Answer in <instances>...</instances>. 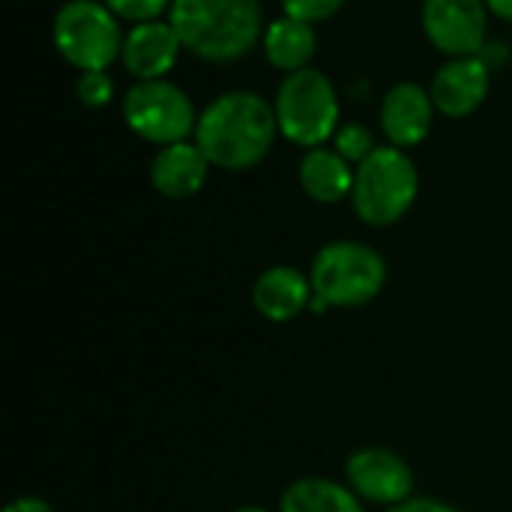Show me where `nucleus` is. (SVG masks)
I'll list each match as a JSON object with an SVG mask.
<instances>
[{"mask_svg":"<svg viewBox=\"0 0 512 512\" xmlns=\"http://www.w3.org/2000/svg\"><path fill=\"white\" fill-rule=\"evenodd\" d=\"M489 63L474 57H453L444 63L432 78V102L444 117H468L474 114L489 96Z\"/></svg>","mask_w":512,"mask_h":512,"instance_id":"nucleus-10","label":"nucleus"},{"mask_svg":"<svg viewBox=\"0 0 512 512\" xmlns=\"http://www.w3.org/2000/svg\"><path fill=\"white\" fill-rule=\"evenodd\" d=\"M315 291L312 279L294 267H270L258 276L252 288V303L267 321H291L309 309Z\"/></svg>","mask_w":512,"mask_h":512,"instance_id":"nucleus-14","label":"nucleus"},{"mask_svg":"<svg viewBox=\"0 0 512 512\" xmlns=\"http://www.w3.org/2000/svg\"><path fill=\"white\" fill-rule=\"evenodd\" d=\"M300 186L318 204H336L342 198H351L354 168L336 150L312 147L300 162Z\"/></svg>","mask_w":512,"mask_h":512,"instance_id":"nucleus-15","label":"nucleus"},{"mask_svg":"<svg viewBox=\"0 0 512 512\" xmlns=\"http://www.w3.org/2000/svg\"><path fill=\"white\" fill-rule=\"evenodd\" d=\"M387 282L384 258L357 240L327 243L312 261V291L330 306L354 309L381 294Z\"/></svg>","mask_w":512,"mask_h":512,"instance_id":"nucleus-4","label":"nucleus"},{"mask_svg":"<svg viewBox=\"0 0 512 512\" xmlns=\"http://www.w3.org/2000/svg\"><path fill=\"white\" fill-rule=\"evenodd\" d=\"M51 39L60 57L81 69H108L123 51V33L117 15L99 0H69L57 9Z\"/></svg>","mask_w":512,"mask_h":512,"instance_id":"nucleus-6","label":"nucleus"},{"mask_svg":"<svg viewBox=\"0 0 512 512\" xmlns=\"http://www.w3.org/2000/svg\"><path fill=\"white\" fill-rule=\"evenodd\" d=\"M276 120L279 132L300 147H321L336 135L339 126V99L333 81L318 69H300L282 78L276 93Z\"/></svg>","mask_w":512,"mask_h":512,"instance_id":"nucleus-5","label":"nucleus"},{"mask_svg":"<svg viewBox=\"0 0 512 512\" xmlns=\"http://www.w3.org/2000/svg\"><path fill=\"white\" fill-rule=\"evenodd\" d=\"M279 512H363L354 489L324 477H306L285 489Z\"/></svg>","mask_w":512,"mask_h":512,"instance_id":"nucleus-17","label":"nucleus"},{"mask_svg":"<svg viewBox=\"0 0 512 512\" xmlns=\"http://www.w3.org/2000/svg\"><path fill=\"white\" fill-rule=\"evenodd\" d=\"M486 0H426L423 30L429 42L450 57H474L486 45Z\"/></svg>","mask_w":512,"mask_h":512,"instance_id":"nucleus-8","label":"nucleus"},{"mask_svg":"<svg viewBox=\"0 0 512 512\" xmlns=\"http://www.w3.org/2000/svg\"><path fill=\"white\" fill-rule=\"evenodd\" d=\"M75 93L81 99V105L87 108H105L111 99H114V81L105 69L99 72H81L78 75V84H75Z\"/></svg>","mask_w":512,"mask_h":512,"instance_id":"nucleus-19","label":"nucleus"},{"mask_svg":"<svg viewBox=\"0 0 512 512\" xmlns=\"http://www.w3.org/2000/svg\"><path fill=\"white\" fill-rule=\"evenodd\" d=\"M3 512H54V507L45 504L42 498H18V501H12Z\"/></svg>","mask_w":512,"mask_h":512,"instance_id":"nucleus-23","label":"nucleus"},{"mask_svg":"<svg viewBox=\"0 0 512 512\" xmlns=\"http://www.w3.org/2000/svg\"><path fill=\"white\" fill-rule=\"evenodd\" d=\"M390 512H459L441 501H429V498H408L399 507H390Z\"/></svg>","mask_w":512,"mask_h":512,"instance_id":"nucleus-22","label":"nucleus"},{"mask_svg":"<svg viewBox=\"0 0 512 512\" xmlns=\"http://www.w3.org/2000/svg\"><path fill=\"white\" fill-rule=\"evenodd\" d=\"M276 132V108L264 96L252 90H231L198 114L195 144L204 150L210 165L246 171L270 153Z\"/></svg>","mask_w":512,"mask_h":512,"instance_id":"nucleus-1","label":"nucleus"},{"mask_svg":"<svg viewBox=\"0 0 512 512\" xmlns=\"http://www.w3.org/2000/svg\"><path fill=\"white\" fill-rule=\"evenodd\" d=\"M315 42H318L315 24L294 15H282L270 21L264 30V54L285 75L309 66V60L315 57Z\"/></svg>","mask_w":512,"mask_h":512,"instance_id":"nucleus-16","label":"nucleus"},{"mask_svg":"<svg viewBox=\"0 0 512 512\" xmlns=\"http://www.w3.org/2000/svg\"><path fill=\"white\" fill-rule=\"evenodd\" d=\"M207 174H210V159L192 141H177L162 147L150 165L153 189L174 201L198 195L207 183Z\"/></svg>","mask_w":512,"mask_h":512,"instance_id":"nucleus-13","label":"nucleus"},{"mask_svg":"<svg viewBox=\"0 0 512 512\" xmlns=\"http://www.w3.org/2000/svg\"><path fill=\"white\" fill-rule=\"evenodd\" d=\"M435 102L432 93L414 81H402L384 93L381 102V126L384 135L390 138L393 147H417L426 141L432 132V117H435Z\"/></svg>","mask_w":512,"mask_h":512,"instance_id":"nucleus-12","label":"nucleus"},{"mask_svg":"<svg viewBox=\"0 0 512 512\" xmlns=\"http://www.w3.org/2000/svg\"><path fill=\"white\" fill-rule=\"evenodd\" d=\"M234 512H267V510H261V507H240V510H234Z\"/></svg>","mask_w":512,"mask_h":512,"instance_id":"nucleus-25","label":"nucleus"},{"mask_svg":"<svg viewBox=\"0 0 512 512\" xmlns=\"http://www.w3.org/2000/svg\"><path fill=\"white\" fill-rule=\"evenodd\" d=\"M342 3L345 0H282V9H285V15L315 24V21H327L330 15H336L342 9Z\"/></svg>","mask_w":512,"mask_h":512,"instance_id":"nucleus-21","label":"nucleus"},{"mask_svg":"<svg viewBox=\"0 0 512 512\" xmlns=\"http://www.w3.org/2000/svg\"><path fill=\"white\" fill-rule=\"evenodd\" d=\"M417 192L420 174L402 147H375V153L354 168L351 204L354 213L372 228L399 222L417 201Z\"/></svg>","mask_w":512,"mask_h":512,"instance_id":"nucleus-3","label":"nucleus"},{"mask_svg":"<svg viewBox=\"0 0 512 512\" xmlns=\"http://www.w3.org/2000/svg\"><path fill=\"white\" fill-rule=\"evenodd\" d=\"M489 12H495L498 18H507L512 21V0H486Z\"/></svg>","mask_w":512,"mask_h":512,"instance_id":"nucleus-24","label":"nucleus"},{"mask_svg":"<svg viewBox=\"0 0 512 512\" xmlns=\"http://www.w3.org/2000/svg\"><path fill=\"white\" fill-rule=\"evenodd\" d=\"M123 120L138 138L159 147L186 141L198 126L192 99L165 78L138 81L123 96Z\"/></svg>","mask_w":512,"mask_h":512,"instance_id":"nucleus-7","label":"nucleus"},{"mask_svg":"<svg viewBox=\"0 0 512 512\" xmlns=\"http://www.w3.org/2000/svg\"><path fill=\"white\" fill-rule=\"evenodd\" d=\"M117 18L144 24V21H159L165 9H171V0H102Z\"/></svg>","mask_w":512,"mask_h":512,"instance_id":"nucleus-20","label":"nucleus"},{"mask_svg":"<svg viewBox=\"0 0 512 512\" xmlns=\"http://www.w3.org/2000/svg\"><path fill=\"white\" fill-rule=\"evenodd\" d=\"M336 153L342 156V159H348L351 165H360L363 159H369L372 153H375V138H372V132L366 129V126H360V123H348V126H339L336 129Z\"/></svg>","mask_w":512,"mask_h":512,"instance_id":"nucleus-18","label":"nucleus"},{"mask_svg":"<svg viewBox=\"0 0 512 512\" xmlns=\"http://www.w3.org/2000/svg\"><path fill=\"white\" fill-rule=\"evenodd\" d=\"M168 21L183 48L210 63L246 57L264 33L258 0H171Z\"/></svg>","mask_w":512,"mask_h":512,"instance_id":"nucleus-2","label":"nucleus"},{"mask_svg":"<svg viewBox=\"0 0 512 512\" xmlns=\"http://www.w3.org/2000/svg\"><path fill=\"white\" fill-rule=\"evenodd\" d=\"M180 51H183V42H180L177 30L171 27V21L159 18V21L135 24L123 36L120 60H123L126 72L135 75L138 81H159L174 69Z\"/></svg>","mask_w":512,"mask_h":512,"instance_id":"nucleus-11","label":"nucleus"},{"mask_svg":"<svg viewBox=\"0 0 512 512\" xmlns=\"http://www.w3.org/2000/svg\"><path fill=\"white\" fill-rule=\"evenodd\" d=\"M345 471H348V483L354 495L372 504L399 507L414 492V474L408 462L399 453L384 450V447H369V450L354 453Z\"/></svg>","mask_w":512,"mask_h":512,"instance_id":"nucleus-9","label":"nucleus"}]
</instances>
